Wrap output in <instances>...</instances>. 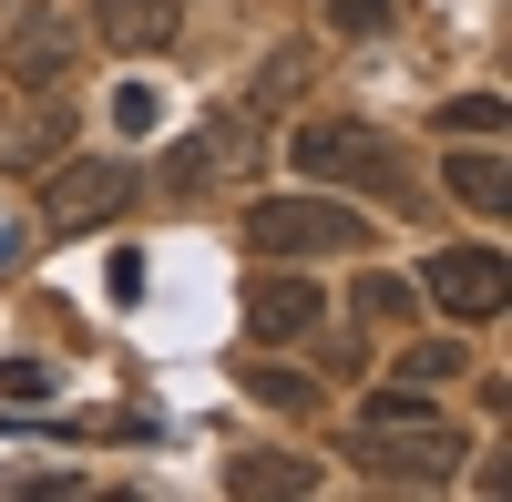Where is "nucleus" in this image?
Wrapping results in <instances>:
<instances>
[{
    "label": "nucleus",
    "instance_id": "f3484780",
    "mask_svg": "<svg viewBox=\"0 0 512 502\" xmlns=\"http://www.w3.org/2000/svg\"><path fill=\"white\" fill-rule=\"evenodd\" d=\"M441 134H502V103H492V93H461V103L441 113Z\"/></svg>",
    "mask_w": 512,
    "mask_h": 502
},
{
    "label": "nucleus",
    "instance_id": "f03ea898",
    "mask_svg": "<svg viewBox=\"0 0 512 502\" xmlns=\"http://www.w3.org/2000/svg\"><path fill=\"white\" fill-rule=\"evenodd\" d=\"M297 175H318V185H359L379 205H410L420 195V164L379 134V123H297Z\"/></svg>",
    "mask_w": 512,
    "mask_h": 502
},
{
    "label": "nucleus",
    "instance_id": "20e7f679",
    "mask_svg": "<svg viewBox=\"0 0 512 502\" xmlns=\"http://www.w3.org/2000/svg\"><path fill=\"white\" fill-rule=\"evenodd\" d=\"M41 216H52L62 236H93V226H113L123 205H134V164L123 154H62V164H41Z\"/></svg>",
    "mask_w": 512,
    "mask_h": 502
},
{
    "label": "nucleus",
    "instance_id": "6e6552de",
    "mask_svg": "<svg viewBox=\"0 0 512 502\" xmlns=\"http://www.w3.org/2000/svg\"><path fill=\"white\" fill-rule=\"evenodd\" d=\"M318 318H328V298L308 277H287V267H256L246 277V328H256V339H308Z\"/></svg>",
    "mask_w": 512,
    "mask_h": 502
},
{
    "label": "nucleus",
    "instance_id": "9b49d317",
    "mask_svg": "<svg viewBox=\"0 0 512 502\" xmlns=\"http://www.w3.org/2000/svg\"><path fill=\"white\" fill-rule=\"evenodd\" d=\"M441 185L461 205H482V216H502L512 205V175H502V154H441Z\"/></svg>",
    "mask_w": 512,
    "mask_h": 502
},
{
    "label": "nucleus",
    "instance_id": "39448f33",
    "mask_svg": "<svg viewBox=\"0 0 512 502\" xmlns=\"http://www.w3.org/2000/svg\"><path fill=\"white\" fill-rule=\"evenodd\" d=\"M369 216H349V205H328V195H267L246 216V246L256 257H338V246H359Z\"/></svg>",
    "mask_w": 512,
    "mask_h": 502
},
{
    "label": "nucleus",
    "instance_id": "4468645a",
    "mask_svg": "<svg viewBox=\"0 0 512 502\" xmlns=\"http://www.w3.org/2000/svg\"><path fill=\"white\" fill-rule=\"evenodd\" d=\"M246 390L267 400V410H308V400H318V380H308V369H287V359H256V369H246Z\"/></svg>",
    "mask_w": 512,
    "mask_h": 502
},
{
    "label": "nucleus",
    "instance_id": "2eb2a0df",
    "mask_svg": "<svg viewBox=\"0 0 512 502\" xmlns=\"http://www.w3.org/2000/svg\"><path fill=\"white\" fill-rule=\"evenodd\" d=\"M410 308H420V287H410V277H390V267H369V277H359V318H379V328H400Z\"/></svg>",
    "mask_w": 512,
    "mask_h": 502
},
{
    "label": "nucleus",
    "instance_id": "9d476101",
    "mask_svg": "<svg viewBox=\"0 0 512 502\" xmlns=\"http://www.w3.org/2000/svg\"><path fill=\"white\" fill-rule=\"evenodd\" d=\"M226 492H318V462H297V451H246V462H226Z\"/></svg>",
    "mask_w": 512,
    "mask_h": 502
},
{
    "label": "nucleus",
    "instance_id": "1a4fd4ad",
    "mask_svg": "<svg viewBox=\"0 0 512 502\" xmlns=\"http://www.w3.org/2000/svg\"><path fill=\"white\" fill-rule=\"evenodd\" d=\"M175 21H185V0H93V31L113 52H164Z\"/></svg>",
    "mask_w": 512,
    "mask_h": 502
},
{
    "label": "nucleus",
    "instance_id": "a211bd4d",
    "mask_svg": "<svg viewBox=\"0 0 512 502\" xmlns=\"http://www.w3.org/2000/svg\"><path fill=\"white\" fill-rule=\"evenodd\" d=\"M62 134H72V123H31V134L11 144V164H21V175H31V164H62Z\"/></svg>",
    "mask_w": 512,
    "mask_h": 502
},
{
    "label": "nucleus",
    "instance_id": "ddd939ff",
    "mask_svg": "<svg viewBox=\"0 0 512 502\" xmlns=\"http://www.w3.org/2000/svg\"><path fill=\"white\" fill-rule=\"evenodd\" d=\"M451 380H472L461 339H420V349H400V390H451Z\"/></svg>",
    "mask_w": 512,
    "mask_h": 502
},
{
    "label": "nucleus",
    "instance_id": "7ed1b4c3",
    "mask_svg": "<svg viewBox=\"0 0 512 502\" xmlns=\"http://www.w3.org/2000/svg\"><path fill=\"white\" fill-rule=\"evenodd\" d=\"M256 164H267V134H256V113L236 103V113H205L195 134L175 144V164H164V185L175 195H226V185H246Z\"/></svg>",
    "mask_w": 512,
    "mask_h": 502
},
{
    "label": "nucleus",
    "instance_id": "412c9836",
    "mask_svg": "<svg viewBox=\"0 0 512 502\" xmlns=\"http://www.w3.org/2000/svg\"><path fill=\"white\" fill-rule=\"evenodd\" d=\"M11 257H21V236H11V226H0V267H11Z\"/></svg>",
    "mask_w": 512,
    "mask_h": 502
},
{
    "label": "nucleus",
    "instance_id": "aec40b11",
    "mask_svg": "<svg viewBox=\"0 0 512 502\" xmlns=\"http://www.w3.org/2000/svg\"><path fill=\"white\" fill-rule=\"evenodd\" d=\"M328 21H338V31H379V21H390V0H328Z\"/></svg>",
    "mask_w": 512,
    "mask_h": 502
},
{
    "label": "nucleus",
    "instance_id": "f257e3e1",
    "mask_svg": "<svg viewBox=\"0 0 512 502\" xmlns=\"http://www.w3.org/2000/svg\"><path fill=\"white\" fill-rule=\"evenodd\" d=\"M349 462L369 472V482H400V492H441L461 462H472V441H461L441 410H431V390H400V400H369L359 410V441H349Z\"/></svg>",
    "mask_w": 512,
    "mask_h": 502
},
{
    "label": "nucleus",
    "instance_id": "0eeeda50",
    "mask_svg": "<svg viewBox=\"0 0 512 502\" xmlns=\"http://www.w3.org/2000/svg\"><path fill=\"white\" fill-rule=\"evenodd\" d=\"M0 62H11L21 93H52V82L72 72V21L52 11V0H31V11L11 21V41H0Z\"/></svg>",
    "mask_w": 512,
    "mask_h": 502
},
{
    "label": "nucleus",
    "instance_id": "f8f14e48",
    "mask_svg": "<svg viewBox=\"0 0 512 502\" xmlns=\"http://www.w3.org/2000/svg\"><path fill=\"white\" fill-rule=\"evenodd\" d=\"M297 93H308V52L277 41V52L256 62V82H246V113H277V103H297Z\"/></svg>",
    "mask_w": 512,
    "mask_h": 502
},
{
    "label": "nucleus",
    "instance_id": "6ab92c4d",
    "mask_svg": "<svg viewBox=\"0 0 512 502\" xmlns=\"http://www.w3.org/2000/svg\"><path fill=\"white\" fill-rule=\"evenodd\" d=\"M0 400H52V369H41V359H11V369H0Z\"/></svg>",
    "mask_w": 512,
    "mask_h": 502
},
{
    "label": "nucleus",
    "instance_id": "dca6fc26",
    "mask_svg": "<svg viewBox=\"0 0 512 502\" xmlns=\"http://www.w3.org/2000/svg\"><path fill=\"white\" fill-rule=\"evenodd\" d=\"M113 123H123V134H154V123H164V93H154V82H123V93H113Z\"/></svg>",
    "mask_w": 512,
    "mask_h": 502
},
{
    "label": "nucleus",
    "instance_id": "423d86ee",
    "mask_svg": "<svg viewBox=\"0 0 512 502\" xmlns=\"http://www.w3.org/2000/svg\"><path fill=\"white\" fill-rule=\"evenodd\" d=\"M420 287L441 298V318H502L512 308V257L502 246H431Z\"/></svg>",
    "mask_w": 512,
    "mask_h": 502
}]
</instances>
